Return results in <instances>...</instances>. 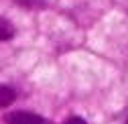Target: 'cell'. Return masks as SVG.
Instances as JSON below:
<instances>
[{"mask_svg":"<svg viewBox=\"0 0 128 124\" xmlns=\"http://www.w3.org/2000/svg\"><path fill=\"white\" fill-rule=\"evenodd\" d=\"M4 122L6 124H51V120H47L39 114H33V112H22V110L8 112L4 116Z\"/></svg>","mask_w":128,"mask_h":124,"instance_id":"cell-1","label":"cell"},{"mask_svg":"<svg viewBox=\"0 0 128 124\" xmlns=\"http://www.w3.org/2000/svg\"><path fill=\"white\" fill-rule=\"evenodd\" d=\"M14 100H16L14 90L8 88V86H0V108H8Z\"/></svg>","mask_w":128,"mask_h":124,"instance_id":"cell-2","label":"cell"},{"mask_svg":"<svg viewBox=\"0 0 128 124\" xmlns=\"http://www.w3.org/2000/svg\"><path fill=\"white\" fill-rule=\"evenodd\" d=\"M14 37V26L8 18L0 16V41H8Z\"/></svg>","mask_w":128,"mask_h":124,"instance_id":"cell-3","label":"cell"},{"mask_svg":"<svg viewBox=\"0 0 128 124\" xmlns=\"http://www.w3.org/2000/svg\"><path fill=\"white\" fill-rule=\"evenodd\" d=\"M63 124H88L84 118H79V116H71V118H67Z\"/></svg>","mask_w":128,"mask_h":124,"instance_id":"cell-4","label":"cell"},{"mask_svg":"<svg viewBox=\"0 0 128 124\" xmlns=\"http://www.w3.org/2000/svg\"><path fill=\"white\" fill-rule=\"evenodd\" d=\"M126 124H128V120H126Z\"/></svg>","mask_w":128,"mask_h":124,"instance_id":"cell-5","label":"cell"}]
</instances>
